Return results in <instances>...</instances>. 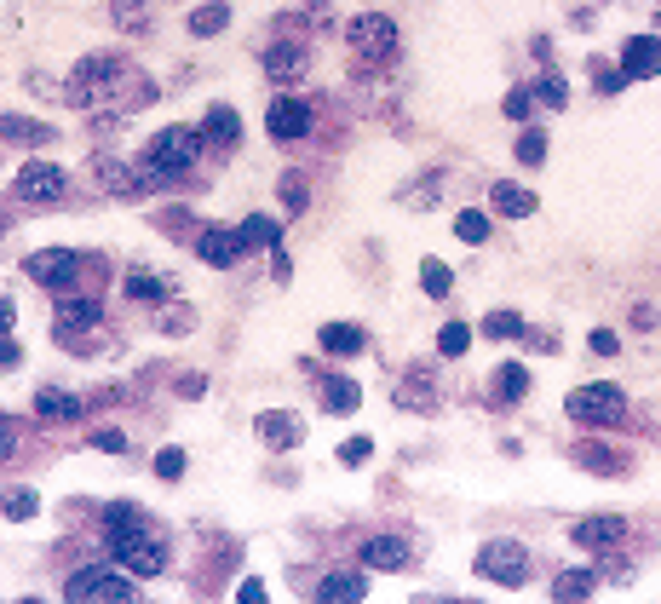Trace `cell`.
<instances>
[{"label":"cell","instance_id":"1","mask_svg":"<svg viewBox=\"0 0 661 604\" xmlns=\"http://www.w3.org/2000/svg\"><path fill=\"white\" fill-rule=\"evenodd\" d=\"M110 553L121 570H133L138 581H150L167 570V541H161L150 524H127V530H110Z\"/></svg>","mask_w":661,"mask_h":604},{"label":"cell","instance_id":"2","mask_svg":"<svg viewBox=\"0 0 661 604\" xmlns=\"http://www.w3.org/2000/svg\"><path fill=\"white\" fill-rule=\"evenodd\" d=\"M98 323H104V305H98V294H58V323H52V340L64 351H92V334H98Z\"/></svg>","mask_w":661,"mask_h":604},{"label":"cell","instance_id":"3","mask_svg":"<svg viewBox=\"0 0 661 604\" xmlns=\"http://www.w3.org/2000/svg\"><path fill=\"white\" fill-rule=\"evenodd\" d=\"M345 41H351V52L363 58L368 70H386L391 58H397V18H386V12H363V18L345 24Z\"/></svg>","mask_w":661,"mask_h":604},{"label":"cell","instance_id":"4","mask_svg":"<svg viewBox=\"0 0 661 604\" xmlns=\"http://www.w3.org/2000/svg\"><path fill=\"white\" fill-rule=\"evenodd\" d=\"M564 409H570L581 426H616V420L627 415V392L610 386V380H593V386H575V392L564 397Z\"/></svg>","mask_w":661,"mask_h":604},{"label":"cell","instance_id":"5","mask_svg":"<svg viewBox=\"0 0 661 604\" xmlns=\"http://www.w3.org/2000/svg\"><path fill=\"white\" fill-rule=\"evenodd\" d=\"M98 185L110 190V196H150V190L167 185V173H161L150 156H144V162H115V156H98Z\"/></svg>","mask_w":661,"mask_h":604},{"label":"cell","instance_id":"6","mask_svg":"<svg viewBox=\"0 0 661 604\" xmlns=\"http://www.w3.org/2000/svg\"><path fill=\"white\" fill-rule=\"evenodd\" d=\"M138 587H133V576H121V564H81L75 576H69V587H64V599H133Z\"/></svg>","mask_w":661,"mask_h":604},{"label":"cell","instance_id":"7","mask_svg":"<svg viewBox=\"0 0 661 604\" xmlns=\"http://www.w3.org/2000/svg\"><path fill=\"white\" fill-rule=\"evenodd\" d=\"M202 144L207 139H202V133H190V127H167V133H156V139H150V150H144V156H150V162L167 173V179H179V173H190V167H196Z\"/></svg>","mask_w":661,"mask_h":604},{"label":"cell","instance_id":"8","mask_svg":"<svg viewBox=\"0 0 661 604\" xmlns=\"http://www.w3.org/2000/svg\"><path fill=\"white\" fill-rule=\"evenodd\" d=\"M478 576L483 581H501V587H524L529 581V553L518 541H489L478 553Z\"/></svg>","mask_w":661,"mask_h":604},{"label":"cell","instance_id":"9","mask_svg":"<svg viewBox=\"0 0 661 604\" xmlns=\"http://www.w3.org/2000/svg\"><path fill=\"white\" fill-rule=\"evenodd\" d=\"M69 190V173L52 162H29L18 173V202H29V208H58Z\"/></svg>","mask_w":661,"mask_h":604},{"label":"cell","instance_id":"10","mask_svg":"<svg viewBox=\"0 0 661 604\" xmlns=\"http://www.w3.org/2000/svg\"><path fill=\"white\" fill-rule=\"evenodd\" d=\"M81 271H87V259L75 254V248H41V254H29V277L41 282V288H58V294H69Z\"/></svg>","mask_w":661,"mask_h":604},{"label":"cell","instance_id":"11","mask_svg":"<svg viewBox=\"0 0 661 604\" xmlns=\"http://www.w3.org/2000/svg\"><path fill=\"white\" fill-rule=\"evenodd\" d=\"M259 64H265V75H271L276 87H294V81H305V70H311V52H305V41H271Z\"/></svg>","mask_w":661,"mask_h":604},{"label":"cell","instance_id":"12","mask_svg":"<svg viewBox=\"0 0 661 604\" xmlns=\"http://www.w3.org/2000/svg\"><path fill=\"white\" fill-rule=\"evenodd\" d=\"M570 541H575V547H587V553H610V547H621V541H627V524H621V518H610V512H598V518H581V524H570Z\"/></svg>","mask_w":661,"mask_h":604},{"label":"cell","instance_id":"13","mask_svg":"<svg viewBox=\"0 0 661 604\" xmlns=\"http://www.w3.org/2000/svg\"><path fill=\"white\" fill-rule=\"evenodd\" d=\"M357 558H363V570H409L414 547L403 541V535H368Z\"/></svg>","mask_w":661,"mask_h":604},{"label":"cell","instance_id":"14","mask_svg":"<svg viewBox=\"0 0 661 604\" xmlns=\"http://www.w3.org/2000/svg\"><path fill=\"white\" fill-rule=\"evenodd\" d=\"M253 432H259L265 449H294V443H305V420L288 415V409H265V415L253 420Z\"/></svg>","mask_w":661,"mask_h":604},{"label":"cell","instance_id":"15","mask_svg":"<svg viewBox=\"0 0 661 604\" xmlns=\"http://www.w3.org/2000/svg\"><path fill=\"white\" fill-rule=\"evenodd\" d=\"M265 127H271V139H305L311 133V110L299 104V98H276L271 104V116H265Z\"/></svg>","mask_w":661,"mask_h":604},{"label":"cell","instance_id":"16","mask_svg":"<svg viewBox=\"0 0 661 604\" xmlns=\"http://www.w3.org/2000/svg\"><path fill=\"white\" fill-rule=\"evenodd\" d=\"M621 70L633 75V81L661 75V41H656V35H633V41L621 47Z\"/></svg>","mask_w":661,"mask_h":604},{"label":"cell","instance_id":"17","mask_svg":"<svg viewBox=\"0 0 661 604\" xmlns=\"http://www.w3.org/2000/svg\"><path fill=\"white\" fill-rule=\"evenodd\" d=\"M242 248H248V242H242V231H202V236H196V254H202L213 271L236 265V259H242Z\"/></svg>","mask_w":661,"mask_h":604},{"label":"cell","instance_id":"18","mask_svg":"<svg viewBox=\"0 0 661 604\" xmlns=\"http://www.w3.org/2000/svg\"><path fill=\"white\" fill-rule=\"evenodd\" d=\"M202 139L213 144V150H236V144H242V121H236L230 104H213L202 116Z\"/></svg>","mask_w":661,"mask_h":604},{"label":"cell","instance_id":"19","mask_svg":"<svg viewBox=\"0 0 661 604\" xmlns=\"http://www.w3.org/2000/svg\"><path fill=\"white\" fill-rule=\"evenodd\" d=\"M489 202H495V213H506V219H529V213H535V190L512 185V179H495V185H489Z\"/></svg>","mask_w":661,"mask_h":604},{"label":"cell","instance_id":"20","mask_svg":"<svg viewBox=\"0 0 661 604\" xmlns=\"http://www.w3.org/2000/svg\"><path fill=\"white\" fill-rule=\"evenodd\" d=\"M322 351H328V357H357V351L368 346V334L357 323H322Z\"/></svg>","mask_w":661,"mask_h":604},{"label":"cell","instance_id":"21","mask_svg":"<svg viewBox=\"0 0 661 604\" xmlns=\"http://www.w3.org/2000/svg\"><path fill=\"white\" fill-rule=\"evenodd\" d=\"M391 403H403V409H420V415H432L437 409V392L432 380H426V369H414L403 386H391Z\"/></svg>","mask_w":661,"mask_h":604},{"label":"cell","instance_id":"22","mask_svg":"<svg viewBox=\"0 0 661 604\" xmlns=\"http://www.w3.org/2000/svg\"><path fill=\"white\" fill-rule=\"evenodd\" d=\"M35 415H41V420H75V415H81V397L46 386V392H35Z\"/></svg>","mask_w":661,"mask_h":604},{"label":"cell","instance_id":"23","mask_svg":"<svg viewBox=\"0 0 661 604\" xmlns=\"http://www.w3.org/2000/svg\"><path fill=\"white\" fill-rule=\"evenodd\" d=\"M357 403H363V392H357L351 380H340V374H328V380H322V409H328V415H351Z\"/></svg>","mask_w":661,"mask_h":604},{"label":"cell","instance_id":"24","mask_svg":"<svg viewBox=\"0 0 661 604\" xmlns=\"http://www.w3.org/2000/svg\"><path fill=\"white\" fill-rule=\"evenodd\" d=\"M575 461L593 466V472H604V478H621V472H627V455H610L604 443H575Z\"/></svg>","mask_w":661,"mask_h":604},{"label":"cell","instance_id":"25","mask_svg":"<svg viewBox=\"0 0 661 604\" xmlns=\"http://www.w3.org/2000/svg\"><path fill=\"white\" fill-rule=\"evenodd\" d=\"M529 392V369L524 363H501L495 369V403H518Z\"/></svg>","mask_w":661,"mask_h":604},{"label":"cell","instance_id":"26","mask_svg":"<svg viewBox=\"0 0 661 604\" xmlns=\"http://www.w3.org/2000/svg\"><path fill=\"white\" fill-rule=\"evenodd\" d=\"M363 593H368V581L357 576V570H351V576H345V570H334V576L317 581V599H363Z\"/></svg>","mask_w":661,"mask_h":604},{"label":"cell","instance_id":"27","mask_svg":"<svg viewBox=\"0 0 661 604\" xmlns=\"http://www.w3.org/2000/svg\"><path fill=\"white\" fill-rule=\"evenodd\" d=\"M242 242H248L253 254H259V248H276V242H282V225L265 219V213H248V219H242Z\"/></svg>","mask_w":661,"mask_h":604},{"label":"cell","instance_id":"28","mask_svg":"<svg viewBox=\"0 0 661 604\" xmlns=\"http://www.w3.org/2000/svg\"><path fill=\"white\" fill-rule=\"evenodd\" d=\"M230 29V6L225 0H213V6H196L190 12V35H225Z\"/></svg>","mask_w":661,"mask_h":604},{"label":"cell","instance_id":"29","mask_svg":"<svg viewBox=\"0 0 661 604\" xmlns=\"http://www.w3.org/2000/svg\"><path fill=\"white\" fill-rule=\"evenodd\" d=\"M420 288H426L432 300H443V294L455 288V271H449L443 259H420Z\"/></svg>","mask_w":661,"mask_h":604},{"label":"cell","instance_id":"30","mask_svg":"<svg viewBox=\"0 0 661 604\" xmlns=\"http://www.w3.org/2000/svg\"><path fill=\"white\" fill-rule=\"evenodd\" d=\"M524 334V317L518 311H489L483 317V340H518Z\"/></svg>","mask_w":661,"mask_h":604},{"label":"cell","instance_id":"31","mask_svg":"<svg viewBox=\"0 0 661 604\" xmlns=\"http://www.w3.org/2000/svg\"><path fill=\"white\" fill-rule=\"evenodd\" d=\"M535 104H547V110H564V104H570V87H564L558 70H547L541 81H535Z\"/></svg>","mask_w":661,"mask_h":604},{"label":"cell","instance_id":"32","mask_svg":"<svg viewBox=\"0 0 661 604\" xmlns=\"http://www.w3.org/2000/svg\"><path fill=\"white\" fill-rule=\"evenodd\" d=\"M627 81H633V75L621 70V64H610V58H598V64H593V93H604V98H610V93H621Z\"/></svg>","mask_w":661,"mask_h":604},{"label":"cell","instance_id":"33","mask_svg":"<svg viewBox=\"0 0 661 604\" xmlns=\"http://www.w3.org/2000/svg\"><path fill=\"white\" fill-rule=\"evenodd\" d=\"M6 139H12V144H52V127L23 121V116H6Z\"/></svg>","mask_w":661,"mask_h":604},{"label":"cell","instance_id":"34","mask_svg":"<svg viewBox=\"0 0 661 604\" xmlns=\"http://www.w3.org/2000/svg\"><path fill=\"white\" fill-rule=\"evenodd\" d=\"M593 593V576L587 570H564V576L552 581V599H587Z\"/></svg>","mask_w":661,"mask_h":604},{"label":"cell","instance_id":"35","mask_svg":"<svg viewBox=\"0 0 661 604\" xmlns=\"http://www.w3.org/2000/svg\"><path fill=\"white\" fill-rule=\"evenodd\" d=\"M466 346H472V328H466V323H443L437 351H443V357H466Z\"/></svg>","mask_w":661,"mask_h":604},{"label":"cell","instance_id":"36","mask_svg":"<svg viewBox=\"0 0 661 604\" xmlns=\"http://www.w3.org/2000/svg\"><path fill=\"white\" fill-rule=\"evenodd\" d=\"M127 294H133V300H144V305H156V300H167V282L133 271V277H127Z\"/></svg>","mask_w":661,"mask_h":604},{"label":"cell","instance_id":"37","mask_svg":"<svg viewBox=\"0 0 661 604\" xmlns=\"http://www.w3.org/2000/svg\"><path fill=\"white\" fill-rule=\"evenodd\" d=\"M518 162H524V167H541V162H547V133H541V127H529L524 139H518Z\"/></svg>","mask_w":661,"mask_h":604},{"label":"cell","instance_id":"38","mask_svg":"<svg viewBox=\"0 0 661 604\" xmlns=\"http://www.w3.org/2000/svg\"><path fill=\"white\" fill-rule=\"evenodd\" d=\"M282 208L288 213H305V202H311V190H305V179H299V173H282Z\"/></svg>","mask_w":661,"mask_h":604},{"label":"cell","instance_id":"39","mask_svg":"<svg viewBox=\"0 0 661 604\" xmlns=\"http://www.w3.org/2000/svg\"><path fill=\"white\" fill-rule=\"evenodd\" d=\"M455 236H460V242H483V236H489V213L466 208V213L455 219Z\"/></svg>","mask_w":661,"mask_h":604},{"label":"cell","instance_id":"40","mask_svg":"<svg viewBox=\"0 0 661 604\" xmlns=\"http://www.w3.org/2000/svg\"><path fill=\"white\" fill-rule=\"evenodd\" d=\"M506 116L529 121V116H535V93H529V87H512V93H506Z\"/></svg>","mask_w":661,"mask_h":604},{"label":"cell","instance_id":"41","mask_svg":"<svg viewBox=\"0 0 661 604\" xmlns=\"http://www.w3.org/2000/svg\"><path fill=\"white\" fill-rule=\"evenodd\" d=\"M156 328H161V334H184V328H190V311H184V305H161Z\"/></svg>","mask_w":661,"mask_h":604},{"label":"cell","instance_id":"42","mask_svg":"<svg viewBox=\"0 0 661 604\" xmlns=\"http://www.w3.org/2000/svg\"><path fill=\"white\" fill-rule=\"evenodd\" d=\"M179 472H184V449H161V455H156V478H161V484H173Z\"/></svg>","mask_w":661,"mask_h":604},{"label":"cell","instance_id":"43","mask_svg":"<svg viewBox=\"0 0 661 604\" xmlns=\"http://www.w3.org/2000/svg\"><path fill=\"white\" fill-rule=\"evenodd\" d=\"M368 455H374V443H368V438H345L340 443V466H363Z\"/></svg>","mask_w":661,"mask_h":604},{"label":"cell","instance_id":"44","mask_svg":"<svg viewBox=\"0 0 661 604\" xmlns=\"http://www.w3.org/2000/svg\"><path fill=\"white\" fill-rule=\"evenodd\" d=\"M92 449H104V455H127V438L104 426V432H92Z\"/></svg>","mask_w":661,"mask_h":604},{"label":"cell","instance_id":"45","mask_svg":"<svg viewBox=\"0 0 661 604\" xmlns=\"http://www.w3.org/2000/svg\"><path fill=\"white\" fill-rule=\"evenodd\" d=\"M6 518H12V524H18V518H35V495L12 489V501H6Z\"/></svg>","mask_w":661,"mask_h":604},{"label":"cell","instance_id":"46","mask_svg":"<svg viewBox=\"0 0 661 604\" xmlns=\"http://www.w3.org/2000/svg\"><path fill=\"white\" fill-rule=\"evenodd\" d=\"M593 351H598V357H616V351H621V340L610 334V328H593Z\"/></svg>","mask_w":661,"mask_h":604},{"label":"cell","instance_id":"47","mask_svg":"<svg viewBox=\"0 0 661 604\" xmlns=\"http://www.w3.org/2000/svg\"><path fill=\"white\" fill-rule=\"evenodd\" d=\"M271 271H276V282H288V271H294V265H288V254H282V248H271Z\"/></svg>","mask_w":661,"mask_h":604}]
</instances>
